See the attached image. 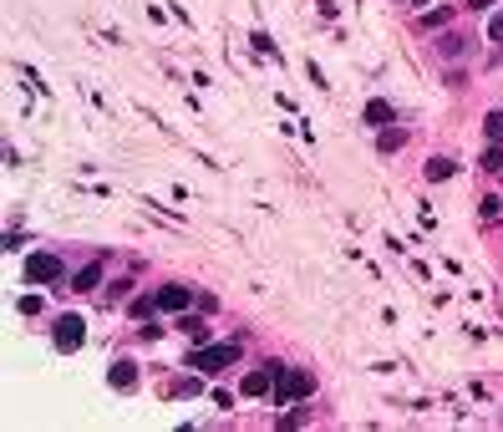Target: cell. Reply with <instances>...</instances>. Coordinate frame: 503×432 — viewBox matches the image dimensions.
<instances>
[{"mask_svg":"<svg viewBox=\"0 0 503 432\" xmlns=\"http://www.w3.org/2000/svg\"><path fill=\"white\" fill-rule=\"evenodd\" d=\"M300 397H311V372H300V366H280V377H275V402H280V407H295Z\"/></svg>","mask_w":503,"mask_h":432,"instance_id":"6da1fadb","label":"cell"},{"mask_svg":"<svg viewBox=\"0 0 503 432\" xmlns=\"http://www.w3.org/2000/svg\"><path fill=\"white\" fill-rule=\"evenodd\" d=\"M234 361H239V346L234 341H224V346H209L204 341L199 351H188V366H199V372H209V377L224 372V366H234Z\"/></svg>","mask_w":503,"mask_h":432,"instance_id":"7a4b0ae2","label":"cell"},{"mask_svg":"<svg viewBox=\"0 0 503 432\" xmlns=\"http://www.w3.org/2000/svg\"><path fill=\"white\" fill-rule=\"evenodd\" d=\"M61 275H67V265H61L56 254H46V249L26 254V280H31V285H56Z\"/></svg>","mask_w":503,"mask_h":432,"instance_id":"3957f363","label":"cell"},{"mask_svg":"<svg viewBox=\"0 0 503 432\" xmlns=\"http://www.w3.org/2000/svg\"><path fill=\"white\" fill-rule=\"evenodd\" d=\"M81 336H86V331H81V315H61V320H56V331H51V341L61 346V351H77Z\"/></svg>","mask_w":503,"mask_h":432,"instance_id":"277c9868","label":"cell"},{"mask_svg":"<svg viewBox=\"0 0 503 432\" xmlns=\"http://www.w3.org/2000/svg\"><path fill=\"white\" fill-rule=\"evenodd\" d=\"M275 377H280V366H254V372L239 381V392H244V397H265L275 386Z\"/></svg>","mask_w":503,"mask_h":432,"instance_id":"5b68a950","label":"cell"},{"mask_svg":"<svg viewBox=\"0 0 503 432\" xmlns=\"http://www.w3.org/2000/svg\"><path fill=\"white\" fill-rule=\"evenodd\" d=\"M188 300H193L188 285H163L158 290V310H188Z\"/></svg>","mask_w":503,"mask_h":432,"instance_id":"8992f818","label":"cell"},{"mask_svg":"<svg viewBox=\"0 0 503 432\" xmlns=\"http://www.w3.org/2000/svg\"><path fill=\"white\" fill-rule=\"evenodd\" d=\"M107 381H112L117 392H133V386H138V366L133 361H117L112 372H107Z\"/></svg>","mask_w":503,"mask_h":432,"instance_id":"52a82bcc","label":"cell"},{"mask_svg":"<svg viewBox=\"0 0 503 432\" xmlns=\"http://www.w3.org/2000/svg\"><path fill=\"white\" fill-rule=\"evenodd\" d=\"M97 285H102V265H86V270L72 275V290H81V295H92Z\"/></svg>","mask_w":503,"mask_h":432,"instance_id":"ba28073f","label":"cell"},{"mask_svg":"<svg viewBox=\"0 0 503 432\" xmlns=\"http://www.w3.org/2000/svg\"><path fill=\"white\" fill-rule=\"evenodd\" d=\"M178 331H183L193 346H204V341H209V320H199V315H183V320H178Z\"/></svg>","mask_w":503,"mask_h":432,"instance_id":"9c48e42d","label":"cell"},{"mask_svg":"<svg viewBox=\"0 0 503 432\" xmlns=\"http://www.w3.org/2000/svg\"><path fill=\"white\" fill-rule=\"evenodd\" d=\"M366 122H371V127H386V122H391V102H381V97L366 102Z\"/></svg>","mask_w":503,"mask_h":432,"instance_id":"30bf717a","label":"cell"},{"mask_svg":"<svg viewBox=\"0 0 503 432\" xmlns=\"http://www.w3.org/2000/svg\"><path fill=\"white\" fill-rule=\"evenodd\" d=\"M452 173H457L452 158H432V163H427V183H443V178H452Z\"/></svg>","mask_w":503,"mask_h":432,"instance_id":"8fae6325","label":"cell"},{"mask_svg":"<svg viewBox=\"0 0 503 432\" xmlns=\"http://www.w3.org/2000/svg\"><path fill=\"white\" fill-rule=\"evenodd\" d=\"M463 46H468V36H457V31H448L443 41H437V51H443V56H463Z\"/></svg>","mask_w":503,"mask_h":432,"instance_id":"7c38bea8","label":"cell"},{"mask_svg":"<svg viewBox=\"0 0 503 432\" xmlns=\"http://www.w3.org/2000/svg\"><path fill=\"white\" fill-rule=\"evenodd\" d=\"M448 20H452V11H448V6H437V11H427V15H422V26H427V31H443Z\"/></svg>","mask_w":503,"mask_h":432,"instance_id":"4fadbf2b","label":"cell"},{"mask_svg":"<svg viewBox=\"0 0 503 432\" xmlns=\"http://www.w3.org/2000/svg\"><path fill=\"white\" fill-rule=\"evenodd\" d=\"M483 133H488V143H503V112H488L483 117Z\"/></svg>","mask_w":503,"mask_h":432,"instance_id":"5bb4252c","label":"cell"},{"mask_svg":"<svg viewBox=\"0 0 503 432\" xmlns=\"http://www.w3.org/2000/svg\"><path fill=\"white\" fill-rule=\"evenodd\" d=\"M483 168H488V173H503V143H488V153H483Z\"/></svg>","mask_w":503,"mask_h":432,"instance_id":"9a60e30c","label":"cell"},{"mask_svg":"<svg viewBox=\"0 0 503 432\" xmlns=\"http://www.w3.org/2000/svg\"><path fill=\"white\" fill-rule=\"evenodd\" d=\"M402 143H407V138L397 133V127H381V153H397Z\"/></svg>","mask_w":503,"mask_h":432,"instance_id":"2e32d148","label":"cell"},{"mask_svg":"<svg viewBox=\"0 0 503 432\" xmlns=\"http://www.w3.org/2000/svg\"><path fill=\"white\" fill-rule=\"evenodd\" d=\"M152 306H158V295H152V300H133V315H138V320H148V315H152Z\"/></svg>","mask_w":503,"mask_h":432,"instance_id":"e0dca14e","label":"cell"},{"mask_svg":"<svg viewBox=\"0 0 503 432\" xmlns=\"http://www.w3.org/2000/svg\"><path fill=\"white\" fill-rule=\"evenodd\" d=\"M249 41H254V51H270V56H275V41H270V36H265V31H254V36H249Z\"/></svg>","mask_w":503,"mask_h":432,"instance_id":"ac0fdd59","label":"cell"},{"mask_svg":"<svg viewBox=\"0 0 503 432\" xmlns=\"http://www.w3.org/2000/svg\"><path fill=\"white\" fill-rule=\"evenodd\" d=\"M127 290H133V280H117V285H107V300H122Z\"/></svg>","mask_w":503,"mask_h":432,"instance_id":"d6986e66","label":"cell"},{"mask_svg":"<svg viewBox=\"0 0 503 432\" xmlns=\"http://www.w3.org/2000/svg\"><path fill=\"white\" fill-rule=\"evenodd\" d=\"M503 214V199H483V219H498Z\"/></svg>","mask_w":503,"mask_h":432,"instance_id":"ffe728a7","label":"cell"},{"mask_svg":"<svg viewBox=\"0 0 503 432\" xmlns=\"http://www.w3.org/2000/svg\"><path fill=\"white\" fill-rule=\"evenodd\" d=\"M488 36H493V41H503V11L493 15V26H488Z\"/></svg>","mask_w":503,"mask_h":432,"instance_id":"44dd1931","label":"cell"},{"mask_svg":"<svg viewBox=\"0 0 503 432\" xmlns=\"http://www.w3.org/2000/svg\"><path fill=\"white\" fill-rule=\"evenodd\" d=\"M468 6H473V11H488V6H498V0H468Z\"/></svg>","mask_w":503,"mask_h":432,"instance_id":"7402d4cb","label":"cell"}]
</instances>
